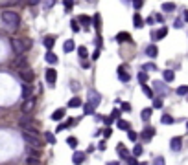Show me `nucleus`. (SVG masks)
<instances>
[{
  "instance_id": "1",
  "label": "nucleus",
  "mask_w": 188,
  "mask_h": 165,
  "mask_svg": "<svg viewBox=\"0 0 188 165\" xmlns=\"http://www.w3.org/2000/svg\"><path fill=\"white\" fill-rule=\"evenodd\" d=\"M0 22H2V26H4L7 31L13 33V31L19 28V24H21V17H19L15 11L6 9V11H2V15H0Z\"/></svg>"
},
{
  "instance_id": "2",
  "label": "nucleus",
  "mask_w": 188,
  "mask_h": 165,
  "mask_svg": "<svg viewBox=\"0 0 188 165\" xmlns=\"http://www.w3.org/2000/svg\"><path fill=\"white\" fill-rule=\"evenodd\" d=\"M11 50L17 53V55H24L28 50H30V46H31V41L30 39H19V37H11Z\"/></svg>"
},
{
  "instance_id": "3",
  "label": "nucleus",
  "mask_w": 188,
  "mask_h": 165,
  "mask_svg": "<svg viewBox=\"0 0 188 165\" xmlns=\"http://www.w3.org/2000/svg\"><path fill=\"white\" fill-rule=\"evenodd\" d=\"M22 138H24V141L30 145L31 149H41L42 147V140L39 134H28V132H24Z\"/></svg>"
},
{
  "instance_id": "4",
  "label": "nucleus",
  "mask_w": 188,
  "mask_h": 165,
  "mask_svg": "<svg viewBox=\"0 0 188 165\" xmlns=\"http://www.w3.org/2000/svg\"><path fill=\"white\" fill-rule=\"evenodd\" d=\"M21 128H22V132H28V134H39L37 127H35V123H33L31 119H22Z\"/></svg>"
},
{
  "instance_id": "5",
  "label": "nucleus",
  "mask_w": 188,
  "mask_h": 165,
  "mask_svg": "<svg viewBox=\"0 0 188 165\" xmlns=\"http://www.w3.org/2000/svg\"><path fill=\"white\" fill-rule=\"evenodd\" d=\"M44 75H46V82H48L50 86L55 84V81H57V72H55L54 68H48V70L44 72Z\"/></svg>"
},
{
  "instance_id": "6",
  "label": "nucleus",
  "mask_w": 188,
  "mask_h": 165,
  "mask_svg": "<svg viewBox=\"0 0 188 165\" xmlns=\"http://www.w3.org/2000/svg\"><path fill=\"white\" fill-rule=\"evenodd\" d=\"M19 74H21V79L24 82H31L35 79V75H33V72L30 70V68H24V70H19Z\"/></svg>"
},
{
  "instance_id": "7",
  "label": "nucleus",
  "mask_w": 188,
  "mask_h": 165,
  "mask_svg": "<svg viewBox=\"0 0 188 165\" xmlns=\"http://www.w3.org/2000/svg\"><path fill=\"white\" fill-rule=\"evenodd\" d=\"M33 108H35V99H33V97H30V99H24V105H22V112H24V114L31 112Z\"/></svg>"
},
{
  "instance_id": "8",
  "label": "nucleus",
  "mask_w": 188,
  "mask_h": 165,
  "mask_svg": "<svg viewBox=\"0 0 188 165\" xmlns=\"http://www.w3.org/2000/svg\"><path fill=\"white\" fill-rule=\"evenodd\" d=\"M140 136H142V140H144V141H149V140L155 136V128H153V127H146V128L142 130V134H140Z\"/></svg>"
},
{
  "instance_id": "9",
  "label": "nucleus",
  "mask_w": 188,
  "mask_h": 165,
  "mask_svg": "<svg viewBox=\"0 0 188 165\" xmlns=\"http://www.w3.org/2000/svg\"><path fill=\"white\" fill-rule=\"evenodd\" d=\"M168 33V28H161V29H157V31H153L151 33V39L153 41H161V39H164Z\"/></svg>"
},
{
  "instance_id": "10",
  "label": "nucleus",
  "mask_w": 188,
  "mask_h": 165,
  "mask_svg": "<svg viewBox=\"0 0 188 165\" xmlns=\"http://www.w3.org/2000/svg\"><path fill=\"white\" fill-rule=\"evenodd\" d=\"M181 145H183V140L177 136V138H171V141H170V147H171V150L173 152H179L181 150Z\"/></svg>"
},
{
  "instance_id": "11",
  "label": "nucleus",
  "mask_w": 188,
  "mask_h": 165,
  "mask_svg": "<svg viewBox=\"0 0 188 165\" xmlns=\"http://www.w3.org/2000/svg\"><path fill=\"white\" fill-rule=\"evenodd\" d=\"M72 162H74V165H81L85 162V152L76 150V152H74V156H72Z\"/></svg>"
},
{
  "instance_id": "12",
  "label": "nucleus",
  "mask_w": 188,
  "mask_h": 165,
  "mask_svg": "<svg viewBox=\"0 0 188 165\" xmlns=\"http://www.w3.org/2000/svg\"><path fill=\"white\" fill-rule=\"evenodd\" d=\"M15 68H17V70H24V68H28V61H26L24 55H19V57H17V61H15Z\"/></svg>"
},
{
  "instance_id": "13",
  "label": "nucleus",
  "mask_w": 188,
  "mask_h": 165,
  "mask_svg": "<svg viewBox=\"0 0 188 165\" xmlns=\"http://www.w3.org/2000/svg\"><path fill=\"white\" fill-rule=\"evenodd\" d=\"M44 61L50 62V64H57V62H59V57H57L54 51H46V55H44Z\"/></svg>"
},
{
  "instance_id": "14",
  "label": "nucleus",
  "mask_w": 188,
  "mask_h": 165,
  "mask_svg": "<svg viewBox=\"0 0 188 165\" xmlns=\"http://www.w3.org/2000/svg\"><path fill=\"white\" fill-rule=\"evenodd\" d=\"M96 112V105H92L90 101H87V105L83 106V114L85 116H92Z\"/></svg>"
},
{
  "instance_id": "15",
  "label": "nucleus",
  "mask_w": 188,
  "mask_h": 165,
  "mask_svg": "<svg viewBox=\"0 0 188 165\" xmlns=\"http://www.w3.org/2000/svg\"><path fill=\"white\" fill-rule=\"evenodd\" d=\"M42 42H44V48H46L48 51H52V48H54V42H55V39H54L52 35H48V37H44V39H42Z\"/></svg>"
},
{
  "instance_id": "16",
  "label": "nucleus",
  "mask_w": 188,
  "mask_h": 165,
  "mask_svg": "<svg viewBox=\"0 0 188 165\" xmlns=\"http://www.w3.org/2000/svg\"><path fill=\"white\" fill-rule=\"evenodd\" d=\"M118 75H120V81H124V82H127L129 79H131V75L125 72L124 66H118Z\"/></svg>"
},
{
  "instance_id": "17",
  "label": "nucleus",
  "mask_w": 188,
  "mask_h": 165,
  "mask_svg": "<svg viewBox=\"0 0 188 165\" xmlns=\"http://www.w3.org/2000/svg\"><path fill=\"white\" fill-rule=\"evenodd\" d=\"M157 53H159V50H157V46H155V44H151V46H147V48H146V55H147V57L155 59V57H157Z\"/></svg>"
},
{
  "instance_id": "18",
  "label": "nucleus",
  "mask_w": 188,
  "mask_h": 165,
  "mask_svg": "<svg viewBox=\"0 0 188 165\" xmlns=\"http://www.w3.org/2000/svg\"><path fill=\"white\" fill-rule=\"evenodd\" d=\"M90 22H92V19H90V17H87V15H80V17H78V24H80V26L89 28V24H90Z\"/></svg>"
},
{
  "instance_id": "19",
  "label": "nucleus",
  "mask_w": 188,
  "mask_h": 165,
  "mask_svg": "<svg viewBox=\"0 0 188 165\" xmlns=\"http://www.w3.org/2000/svg\"><path fill=\"white\" fill-rule=\"evenodd\" d=\"M116 149H118V154H120V158H129V156H131V154H129V152H127V149H125V145L124 143H118V147H116Z\"/></svg>"
},
{
  "instance_id": "20",
  "label": "nucleus",
  "mask_w": 188,
  "mask_h": 165,
  "mask_svg": "<svg viewBox=\"0 0 188 165\" xmlns=\"http://www.w3.org/2000/svg\"><path fill=\"white\" fill-rule=\"evenodd\" d=\"M63 118H65V108H57V110L52 114V119H54V121H61Z\"/></svg>"
},
{
  "instance_id": "21",
  "label": "nucleus",
  "mask_w": 188,
  "mask_h": 165,
  "mask_svg": "<svg viewBox=\"0 0 188 165\" xmlns=\"http://www.w3.org/2000/svg\"><path fill=\"white\" fill-rule=\"evenodd\" d=\"M81 105H83V101H81L78 96H76V97H72V99L68 101V106H70V108H78V106H81Z\"/></svg>"
},
{
  "instance_id": "22",
  "label": "nucleus",
  "mask_w": 188,
  "mask_h": 165,
  "mask_svg": "<svg viewBox=\"0 0 188 165\" xmlns=\"http://www.w3.org/2000/svg\"><path fill=\"white\" fill-rule=\"evenodd\" d=\"M162 77H164V81L166 82H171L173 79H175V74H173V70H164Z\"/></svg>"
},
{
  "instance_id": "23",
  "label": "nucleus",
  "mask_w": 188,
  "mask_h": 165,
  "mask_svg": "<svg viewBox=\"0 0 188 165\" xmlns=\"http://www.w3.org/2000/svg\"><path fill=\"white\" fill-rule=\"evenodd\" d=\"M74 48H76V42L72 41V39H70V41H66V42H65V46H63V50H65V53H70V51H72Z\"/></svg>"
},
{
  "instance_id": "24",
  "label": "nucleus",
  "mask_w": 188,
  "mask_h": 165,
  "mask_svg": "<svg viewBox=\"0 0 188 165\" xmlns=\"http://www.w3.org/2000/svg\"><path fill=\"white\" fill-rule=\"evenodd\" d=\"M133 24H135V28H142V26H144V20H142V17H140L138 13H135V17H133Z\"/></svg>"
},
{
  "instance_id": "25",
  "label": "nucleus",
  "mask_w": 188,
  "mask_h": 165,
  "mask_svg": "<svg viewBox=\"0 0 188 165\" xmlns=\"http://www.w3.org/2000/svg\"><path fill=\"white\" fill-rule=\"evenodd\" d=\"M89 99H90V103L96 105V106H98V103H100V96H98L96 92H90V94H89Z\"/></svg>"
},
{
  "instance_id": "26",
  "label": "nucleus",
  "mask_w": 188,
  "mask_h": 165,
  "mask_svg": "<svg viewBox=\"0 0 188 165\" xmlns=\"http://www.w3.org/2000/svg\"><path fill=\"white\" fill-rule=\"evenodd\" d=\"M22 97H24V99L33 97V96H31V88H30V86H22Z\"/></svg>"
},
{
  "instance_id": "27",
  "label": "nucleus",
  "mask_w": 188,
  "mask_h": 165,
  "mask_svg": "<svg viewBox=\"0 0 188 165\" xmlns=\"http://www.w3.org/2000/svg\"><path fill=\"white\" fill-rule=\"evenodd\" d=\"M175 9V4L173 2H166V4H162V11H166V13H171Z\"/></svg>"
},
{
  "instance_id": "28",
  "label": "nucleus",
  "mask_w": 188,
  "mask_h": 165,
  "mask_svg": "<svg viewBox=\"0 0 188 165\" xmlns=\"http://www.w3.org/2000/svg\"><path fill=\"white\" fill-rule=\"evenodd\" d=\"M118 128H120V130H129V128H131V127H129V121H125V119H118Z\"/></svg>"
},
{
  "instance_id": "29",
  "label": "nucleus",
  "mask_w": 188,
  "mask_h": 165,
  "mask_svg": "<svg viewBox=\"0 0 188 165\" xmlns=\"http://www.w3.org/2000/svg\"><path fill=\"white\" fill-rule=\"evenodd\" d=\"M142 92L146 94V97H149V99H153V97H155V96H153V90H151L147 84H142Z\"/></svg>"
},
{
  "instance_id": "30",
  "label": "nucleus",
  "mask_w": 188,
  "mask_h": 165,
  "mask_svg": "<svg viewBox=\"0 0 188 165\" xmlns=\"http://www.w3.org/2000/svg\"><path fill=\"white\" fill-rule=\"evenodd\" d=\"M142 152H144L142 145H140V143H137V145H135V149H133V156H135V158H138V156H140Z\"/></svg>"
},
{
  "instance_id": "31",
  "label": "nucleus",
  "mask_w": 188,
  "mask_h": 165,
  "mask_svg": "<svg viewBox=\"0 0 188 165\" xmlns=\"http://www.w3.org/2000/svg\"><path fill=\"white\" fill-rule=\"evenodd\" d=\"M78 53H80L81 61H85V59L89 57V51H87V48H85V46H80V48H78Z\"/></svg>"
},
{
  "instance_id": "32",
  "label": "nucleus",
  "mask_w": 188,
  "mask_h": 165,
  "mask_svg": "<svg viewBox=\"0 0 188 165\" xmlns=\"http://www.w3.org/2000/svg\"><path fill=\"white\" fill-rule=\"evenodd\" d=\"M26 165H41V160L39 158H33V156H28L26 158Z\"/></svg>"
},
{
  "instance_id": "33",
  "label": "nucleus",
  "mask_w": 188,
  "mask_h": 165,
  "mask_svg": "<svg viewBox=\"0 0 188 165\" xmlns=\"http://www.w3.org/2000/svg\"><path fill=\"white\" fill-rule=\"evenodd\" d=\"M153 86H155V90H157V92H161V94H166V92H168L166 86H164V84H162L161 81H157L155 84H153Z\"/></svg>"
},
{
  "instance_id": "34",
  "label": "nucleus",
  "mask_w": 188,
  "mask_h": 165,
  "mask_svg": "<svg viewBox=\"0 0 188 165\" xmlns=\"http://www.w3.org/2000/svg\"><path fill=\"white\" fill-rule=\"evenodd\" d=\"M120 114H122V110H118V108H114V110L111 112V116H109V118H111L113 121H118V119H120Z\"/></svg>"
},
{
  "instance_id": "35",
  "label": "nucleus",
  "mask_w": 188,
  "mask_h": 165,
  "mask_svg": "<svg viewBox=\"0 0 188 165\" xmlns=\"http://www.w3.org/2000/svg\"><path fill=\"white\" fill-rule=\"evenodd\" d=\"M151 112H153V108H144V110H142V114H140V116H142V119H144V121H147V119L151 118Z\"/></svg>"
},
{
  "instance_id": "36",
  "label": "nucleus",
  "mask_w": 188,
  "mask_h": 165,
  "mask_svg": "<svg viewBox=\"0 0 188 165\" xmlns=\"http://www.w3.org/2000/svg\"><path fill=\"white\" fill-rule=\"evenodd\" d=\"M161 121H162L164 125H171V123H175V121H173V118H171L170 114H164V116L161 118Z\"/></svg>"
},
{
  "instance_id": "37",
  "label": "nucleus",
  "mask_w": 188,
  "mask_h": 165,
  "mask_svg": "<svg viewBox=\"0 0 188 165\" xmlns=\"http://www.w3.org/2000/svg\"><path fill=\"white\" fill-rule=\"evenodd\" d=\"M100 19H102L100 15H94V17H92V22H94V28H96V29L102 28V20H100Z\"/></svg>"
},
{
  "instance_id": "38",
  "label": "nucleus",
  "mask_w": 188,
  "mask_h": 165,
  "mask_svg": "<svg viewBox=\"0 0 188 165\" xmlns=\"http://www.w3.org/2000/svg\"><path fill=\"white\" fill-rule=\"evenodd\" d=\"M66 143H68L70 147H72V149H74V147H78V138H74V136H68V138H66Z\"/></svg>"
},
{
  "instance_id": "39",
  "label": "nucleus",
  "mask_w": 188,
  "mask_h": 165,
  "mask_svg": "<svg viewBox=\"0 0 188 165\" xmlns=\"http://www.w3.org/2000/svg\"><path fill=\"white\" fill-rule=\"evenodd\" d=\"M131 37H129V33H125V31H122L120 35H116V41H120V42H124V41H129Z\"/></svg>"
},
{
  "instance_id": "40",
  "label": "nucleus",
  "mask_w": 188,
  "mask_h": 165,
  "mask_svg": "<svg viewBox=\"0 0 188 165\" xmlns=\"http://www.w3.org/2000/svg\"><path fill=\"white\" fill-rule=\"evenodd\" d=\"M175 92H177L179 96H186V94H188V86H186V84H183V86H179Z\"/></svg>"
},
{
  "instance_id": "41",
  "label": "nucleus",
  "mask_w": 188,
  "mask_h": 165,
  "mask_svg": "<svg viewBox=\"0 0 188 165\" xmlns=\"http://www.w3.org/2000/svg\"><path fill=\"white\" fill-rule=\"evenodd\" d=\"M153 108H162V97H153Z\"/></svg>"
},
{
  "instance_id": "42",
  "label": "nucleus",
  "mask_w": 188,
  "mask_h": 165,
  "mask_svg": "<svg viewBox=\"0 0 188 165\" xmlns=\"http://www.w3.org/2000/svg\"><path fill=\"white\" fill-rule=\"evenodd\" d=\"M127 138H129L131 141H137V138H138V134H137L135 130H131V128H129V130H127Z\"/></svg>"
},
{
  "instance_id": "43",
  "label": "nucleus",
  "mask_w": 188,
  "mask_h": 165,
  "mask_svg": "<svg viewBox=\"0 0 188 165\" xmlns=\"http://www.w3.org/2000/svg\"><path fill=\"white\" fill-rule=\"evenodd\" d=\"M44 138H46V141H48V143H55V138H54V134H52V132H46V134H44Z\"/></svg>"
},
{
  "instance_id": "44",
  "label": "nucleus",
  "mask_w": 188,
  "mask_h": 165,
  "mask_svg": "<svg viewBox=\"0 0 188 165\" xmlns=\"http://www.w3.org/2000/svg\"><path fill=\"white\" fill-rule=\"evenodd\" d=\"M138 81H140V84H146L147 82V74L140 72V74H138Z\"/></svg>"
},
{
  "instance_id": "45",
  "label": "nucleus",
  "mask_w": 188,
  "mask_h": 165,
  "mask_svg": "<svg viewBox=\"0 0 188 165\" xmlns=\"http://www.w3.org/2000/svg\"><path fill=\"white\" fill-rule=\"evenodd\" d=\"M63 4H65V9H66V11L74 7V0H63Z\"/></svg>"
},
{
  "instance_id": "46",
  "label": "nucleus",
  "mask_w": 188,
  "mask_h": 165,
  "mask_svg": "<svg viewBox=\"0 0 188 165\" xmlns=\"http://www.w3.org/2000/svg\"><path fill=\"white\" fill-rule=\"evenodd\" d=\"M30 156L39 158V156H41V150H39V149H30Z\"/></svg>"
},
{
  "instance_id": "47",
  "label": "nucleus",
  "mask_w": 188,
  "mask_h": 165,
  "mask_svg": "<svg viewBox=\"0 0 188 165\" xmlns=\"http://www.w3.org/2000/svg\"><path fill=\"white\" fill-rule=\"evenodd\" d=\"M70 26H72V29H74V31H76V33H78V31H80V29H81V26H80V24H78V20H72V22H70Z\"/></svg>"
},
{
  "instance_id": "48",
  "label": "nucleus",
  "mask_w": 188,
  "mask_h": 165,
  "mask_svg": "<svg viewBox=\"0 0 188 165\" xmlns=\"http://www.w3.org/2000/svg\"><path fill=\"white\" fill-rule=\"evenodd\" d=\"M125 160H127V165H138V162H137L135 156H129V158H125Z\"/></svg>"
},
{
  "instance_id": "49",
  "label": "nucleus",
  "mask_w": 188,
  "mask_h": 165,
  "mask_svg": "<svg viewBox=\"0 0 188 165\" xmlns=\"http://www.w3.org/2000/svg\"><path fill=\"white\" fill-rule=\"evenodd\" d=\"M100 119H102V121H104V125H107V127H109V125L113 123V119H111V118H109V116H102V118H100Z\"/></svg>"
},
{
  "instance_id": "50",
  "label": "nucleus",
  "mask_w": 188,
  "mask_h": 165,
  "mask_svg": "<svg viewBox=\"0 0 188 165\" xmlns=\"http://www.w3.org/2000/svg\"><path fill=\"white\" fill-rule=\"evenodd\" d=\"M153 165H164V158H162V156L155 158V160H153Z\"/></svg>"
},
{
  "instance_id": "51",
  "label": "nucleus",
  "mask_w": 188,
  "mask_h": 165,
  "mask_svg": "<svg viewBox=\"0 0 188 165\" xmlns=\"http://www.w3.org/2000/svg\"><path fill=\"white\" fill-rule=\"evenodd\" d=\"M142 4H144L142 0H133V6H135V9H140V7H142Z\"/></svg>"
},
{
  "instance_id": "52",
  "label": "nucleus",
  "mask_w": 188,
  "mask_h": 165,
  "mask_svg": "<svg viewBox=\"0 0 188 165\" xmlns=\"http://www.w3.org/2000/svg\"><path fill=\"white\" fill-rule=\"evenodd\" d=\"M122 110H124V112H129V110H131V105H129V103H122Z\"/></svg>"
},
{
  "instance_id": "53",
  "label": "nucleus",
  "mask_w": 188,
  "mask_h": 165,
  "mask_svg": "<svg viewBox=\"0 0 188 165\" xmlns=\"http://www.w3.org/2000/svg\"><path fill=\"white\" fill-rule=\"evenodd\" d=\"M111 134H113V130H111V127H107V128L104 130V136H105V138H109Z\"/></svg>"
},
{
  "instance_id": "54",
  "label": "nucleus",
  "mask_w": 188,
  "mask_h": 165,
  "mask_svg": "<svg viewBox=\"0 0 188 165\" xmlns=\"http://www.w3.org/2000/svg\"><path fill=\"white\" fill-rule=\"evenodd\" d=\"M28 4L30 6H37V4H41V0H28Z\"/></svg>"
},
{
  "instance_id": "55",
  "label": "nucleus",
  "mask_w": 188,
  "mask_h": 165,
  "mask_svg": "<svg viewBox=\"0 0 188 165\" xmlns=\"http://www.w3.org/2000/svg\"><path fill=\"white\" fill-rule=\"evenodd\" d=\"M155 20H157V22H164V19H162V15H155Z\"/></svg>"
},
{
  "instance_id": "56",
  "label": "nucleus",
  "mask_w": 188,
  "mask_h": 165,
  "mask_svg": "<svg viewBox=\"0 0 188 165\" xmlns=\"http://www.w3.org/2000/svg\"><path fill=\"white\" fill-rule=\"evenodd\" d=\"M144 70H155V64H147V66H144Z\"/></svg>"
},
{
  "instance_id": "57",
  "label": "nucleus",
  "mask_w": 188,
  "mask_h": 165,
  "mask_svg": "<svg viewBox=\"0 0 188 165\" xmlns=\"http://www.w3.org/2000/svg\"><path fill=\"white\" fill-rule=\"evenodd\" d=\"M173 26H175V28H181V26H183V22H181V20H175V22H173Z\"/></svg>"
},
{
  "instance_id": "58",
  "label": "nucleus",
  "mask_w": 188,
  "mask_h": 165,
  "mask_svg": "<svg viewBox=\"0 0 188 165\" xmlns=\"http://www.w3.org/2000/svg\"><path fill=\"white\" fill-rule=\"evenodd\" d=\"M146 22H147V24H153V22H155V17H149V19H146Z\"/></svg>"
},
{
  "instance_id": "59",
  "label": "nucleus",
  "mask_w": 188,
  "mask_h": 165,
  "mask_svg": "<svg viewBox=\"0 0 188 165\" xmlns=\"http://www.w3.org/2000/svg\"><path fill=\"white\" fill-rule=\"evenodd\" d=\"M81 66H83V68H89L90 64H89V62H87V61H81Z\"/></svg>"
},
{
  "instance_id": "60",
  "label": "nucleus",
  "mask_w": 188,
  "mask_h": 165,
  "mask_svg": "<svg viewBox=\"0 0 188 165\" xmlns=\"http://www.w3.org/2000/svg\"><path fill=\"white\" fill-rule=\"evenodd\" d=\"M98 149H100V150H104V149H105V141H102V143L98 145Z\"/></svg>"
},
{
  "instance_id": "61",
  "label": "nucleus",
  "mask_w": 188,
  "mask_h": 165,
  "mask_svg": "<svg viewBox=\"0 0 188 165\" xmlns=\"http://www.w3.org/2000/svg\"><path fill=\"white\" fill-rule=\"evenodd\" d=\"M185 22H188V9H185Z\"/></svg>"
},
{
  "instance_id": "62",
  "label": "nucleus",
  "mask_w": 188,
  "mask_h": 165,
  "mask_svg": "<svg viewBox=\"0 0 188 165\" xmlns=\"http://www.w3.org/2000/svg\"><path fill=\"white\" fill-rule=\"evenodd\" d=\"M109 165H120L118 162H109Z\"/></svg>"
},
{
  "instance_id": "63",
  "label": "nucleus",
  "mask_w": 188,
  "mask_h": 165,
  "mask_svg": "<svg viewBox=\"0 0 188 165\" xmlns=\"http://www.w3.org/2000/svg\"><path fill=\"white\" fill-rule=\"evenodd\" d=\"M138 165H147V163H138Z\"/></svg>"
},
{
  "instance_id": "64",
  "label": "nucleus",
  "mask_w": 188,
  "mask_h": 165,
  "mask_svg": "<svg viewBox=\"0 0 188 165\" xmlns=\"http://www.w3.org/2000/svg\"><path fill=\"white\" fill-rule=\"evenodd\" d=\"M186 128H188V121H186Z\"/></svg>"
}]
</instances>
